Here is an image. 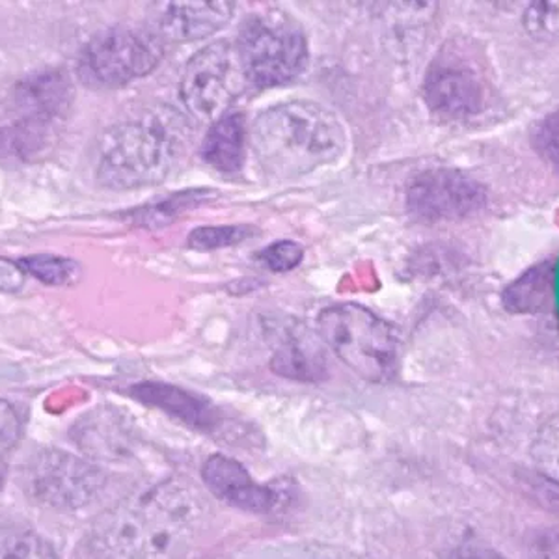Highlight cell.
Returning <instances> with one entry per match:
<instances>
[{"instance_id":"6da1fadb","label":"cell","mask_w":559,"mask_h":559,"mask_svg":"<svg viewBox=\"0 0 559 559\" xmlns=\"http://www.w3.org/2000/svg\"><path fill=\"white\" fill-rule=\"evenodd\" d=\"M211 503L187 477H168L118 503L88 537L92 559H187L210 524Z\"/></svg>"},{"instance_id":"7a4b0ae2","label":"cell","mask_w":559,"mask_h":559,"mask_svg":"<svg viewBox=\"0 0 559 559\" xmlns=\"http://www.w3.org/2000/svg\"><path fill=\"white\" fill-rule=\"evenodd\" d=\"M197 129L170 105H150L103 133L97 144V181L128 191L163 183L191 155Z\"/></svg>"},{"instance_id":"3957f363","label":"cell","mask_w":559,"mask_h":559,"mask_svg":"<svg viewBox=\"0 0 559 559\" xmlns=\"http://www.w3.org/2000/svg\"><path fill=\"white\" fill-rule=\"evenodd\" d=\"M263 173L295 179L331 165L347 146L342 121L329 108L308 99L280 103L263 110L248 131Z\"/></svg>"},{"instance_id":"277c9868","label":"cell","mask_w":559,"mask_h":559,"mask_svg":"<svg viewBox=\"0 0 559 559\" xmlns=\"http://www.w3.org/2000/svg\"><path fill=\"white\" fill-rule=\"evenodd\" d=\"M427 107L444 120L481 115L490 97L489 64L471 39H448L435 55L424 79Z\"/></svg>"},{"instance_id":"5b68a950","label":"cell","mask_w":559,"mask_h":559,"mask_svg":"<svg viewBox=\"0 0 559 559\" xmlns=\"http://www.w3.org/2000/svg\"><path fill=\"white\" fill-rule=\"evenodd\" d=\"M236 44L250 84L255 88L289 83L308 62L305 31L282 10H261L247 15Z\"/></svg>"},{"instance_id":"8992f818","label":"cell","mask_w":559,"mask_h":559,"mask_svg":"<svg viewBox=\"0 0 559 559\" xmlns=\"http://www.w3.org/2000/svg\"><path fill=\"white\" fill-rule=\"evenodd\" d=\"M321 342L366 381L392 376L397 358V337L390 324L358 305H337L319 313Z\"/></svg>"},{"instance_id":"52a82bcc","label":"cell","mask_w":559,"mask_h":559,"mask_svg":"<svg viewBox=\"0 0 559 559\" xmlns=\"http://www.w3.org/2000/svg\"><path fill=\"white\" fill-rule=\"evenodd\" d=\"M163 39L142 26L118 25L92 36L79 58V76L92 88H120L152 73Z\"/></svg>"},{"instance_id":"ba28073f","label":"cell","mask_w":559,"mask_h":559,"mask_svg":"<svg viewBox=\"0 0 559 559\" xmlns=\"http://www.w3.org/2000/svg\"><path fill=\"white\" fill-rule=\"evenodd\" d=\"M250 86L236 41L221 39L205 45L187 62L181 97L194 118L213 123L228 115Z\"/></svg>"},{"instance_id":"9c48e42d","label":"cell","mask_w":559,"mask_h":559,"mask_svg":"<svg viewBox=\"0 0 559 559\" xmlns=\"http://www.w3.org/2000/svg\"><path fill=\"white\" fill-rule=\"evenodd\" d=\"M107 477L86 459L66 452H41L21 471V485L34 502L52 509H79L94 502Z\"/></svg>"},{"instance_id":"30bf717a","label":"cell","mask_w":559,"mask_h":559,"mask_svg":"<svg viewBox=\"0 0 559 559\" xmlns=\"http://www.w3.org/2000/svg\"><path fill=\"white\" fill-rule=\"evenodd\" d=\"M487 205V191L476 179L459 170L435 168L411 179L407 211L424 224L453 223Z\"/></svg>"},{"instance_id":"8fae6325","label":"cell","mask_w":559,"mask_h":559,"mask_svg":"<svg viewBox=\"0 0 559 559\" xmlns=\"http://www.w3.org/2000/svg\"><path fill=\"white\" fill-rule=\"evenodd\" d=\"M204 484L211 495L231 508L269 513L280 503V492L271 485L258 484L250 472L228 455H211L204 464Z\"/></svg>"},{"instance_id":"7c38bea8","label":"cell","mask_w":559,"mask_h":559,"mask_svg":"<svg viewBox=\"0 0 559 559\" xmlns=\"http://www.w3.org/2000/svg\"><path fill=\"white\" fill-rule=\"evenodd\" d=\"M155 8L157 36L173 41L210 38L234 17V2H163Z\"/></svg>"},{"instance_id":"4fadbf2b","label":"cell","mask_w":559,"mask_h":559,"mask_svg":"<svg viewBox=\"0 0 559 559\" xmlns=\"http://www.w3.org/2000/svg\"><path fill=\"white\" fill-rule=\"evenodd\" d=\"M73 439L88 457L103 461L133 457L136 448L133 424L115 408H97L84 416L73 429Z\"/></svg>"},{"instance_id":"5bb4252c","label":"cell","mask_w":559,"mask_h":559,"mask_svg":"<svg viewBox=\"0 0 559 559\" xmlns=\"http://www.w3.org/2000/svg\"><path fill=\"white\" fill-rule=\"evenodd\" d=\"M271 368L293 381H323L326 377L323 345L305 329L287 331L274 349Z\"/></svg>"},{"instance_id":"9a60e30c","label":"cell","mask_w":559,"mask_h":559,"mask_svg":"<svg viewBox=\"0 0 559 559\" xmlns=\"http://www.w3.org/2000/svg\"><path fill=\"white\" fill-rule=\"evenodd\" d=\"M247 140V118L241 112H228L211 123L202 142V157L218 173H239L245 163Z\"/></svg>"},{"instance_id":"2e32d148","label":"cell","mask_w":559,"mask_h":559,"mask_svg":"<svg viewBox=\"0 0 559 559\" xmlns=\"http://www.w3.org/2000/svg\"><path fill=\"white\" fill-rule=\"evenodd\" d=\"M133 394L142 403L159 407L160 411L183 419L189 426L200 429L215 426L216 413L210 401L185 392L181 388L170 386L165 382H142L133 386Z\"/></svg>"},{"instance_id":"e0dca14e","label":"cell","mask_w":559,"mask_h":559,"mask_svg":"<svg viewBox=\"0 0 559 559\" xmlns=\"http://www.w3.org/2000/svg\"><path fill=\"white\" fill-rule=\"evenodd\" d=\"M70 81L60 71H47L28 79L20 86V99L28 107L26 120L55 126L70 108Z\"/></svg>"},{"instance_id":"ac0fdd59","label":"cell","mask_w":559,"mask_h":559,"mask_svg":"<svg viewBox=\"0 0 559 559\" xmlns=\"http://www.w3.org/2000/svg\"><path fill=\"white\" fill-rule=\"evenodd\" d=\"M554 263L543 261L516 278L503 292L502 302L506 310L513 313H532L540 310L552 292Z\"/></svg>"},{"instance_id":"d6986e66","label":"cell","mask_w":559,"mask_h":559,"mask_svg":"<svg viewBox=\"0 0 559 559\" xmlns=\"http://www.w3.org/2000/svg\"><path fill=\"white\" fill-rule=\"evenodd\" d=\"M216 197H218V192L211 191V189L178 192V194L159 200L155 204L144 205V207L133 211L131 218L136 226H142V228H163L166 224L174 223L179 215H183L187 211L210 204Z\"/></svg>"},{"instance_id":"ffe728a7","label":"cell","mask_w":559,"mask_h":559,"mask_svg":"<svg viewBox=\"0 0 559 559\" xmlns=\"http://www.w3.org/2000/svg\"><path fill=\"white\" fill-rule=\"evenodd\" d=\"M530 459L540 477L559 485V413L540 424L530 445Z\"/></svg>"},{"instance_id":"44dd1931","label":"cell","mask_w":559,"mask_h":559,"mask_svg":"<svg viewBox=\"0 0 559 559\" xmlns=\"http://www.w3.org/2000/svg\"><path fill=\"white\" fill-rule=\"evenodd\" d=\"M0 559H60L49 540L23 526L0 527Z\"/></svg>"},{"instance_id":"7402d4cb","label":"cell","mask_w":559,"mask_h":559,"mask_svg":"<svg viewBox=\"0 0 559 559\" xmlns=\"http://www.w3.org/2000/svg\"><path fill=\"white\" fill-rule=\"evenodd\" d=\"M26 274L47 286H75L83 276V269L75 260L55 254L28 255L20 260Z\"/></svg>"},{"instance_id":"603a6c76","label":"cell","mask_w":559,"mask_h":559,"mask_svg":"<svg viewBox=\"0 0 559 559\" xmlns=\"http://www.w3.org/2000/svg\"><path fill=\"white\" fill-rule=\"evenodd\" d=\"M258 229L248 224H236V226H205L197 228L189 236V247L194 250H218V248L234 247L239 242L247 241L248 237H254Z\"/></svg>"},{"instance_id":"cb8c5ba5","label":"cell","mask_w":559,"mask_h":559,"mask_svg":"<svg viewBox=\"0 0 559 559\" xmlns=\"http://www.w3.org/2000/svg\"><path fill=\"white\" fill-rule=\"evenodd\" d=\"M522 25L537 41H558L559 39V2L545 0L532 2L522 15Z\"/></svg>"},{"instance_id":"d4e9b609","label":"cell","mask_w":559,"mask_h":559,"mask_svg":"<svg viewBox=\"0 0 559 559\" xmlns=\"http://www.w3.org/2000/svg\"><path fill=\"white\" fill-rule=\"evenodd\" d=\"M535 152L559 173V108L545 116L534 131Z\"/></svg>"},{"instance_id":"484cf974","label":"cell","mask_w":559,"mask_h":559,"mask_svg":"<svg viewBox=\"0 0 559 559\" xmlns=\"http://www.w3.org/2000/svg\"><path fill=\"white\" fill-rule=\"evenodd\" d=\"M305 255V248L295 241H276L261 250L260 258L274 273H287L297 267Z\"/></svg>"},{"instance_id":"4316f807","label":"cell","mask_w":559,"mask_h":559,"mask_svg":"<svg viewBox=\"0 0 559 559\" xmlns=\"http://www.w3.org/2000/svg\"><path fill=\"white\" fill-rule=\"evenodd\" d=\"M21 440V419L12 403L0 400V464L7 463Z\"/></svg>"},{"instance_id":"83f0119b","label":"cell","mask_w":559,"mask_h":559,"mask_svg":"<svg viewBox=\"0 0 559 559\" xmlns=\"http://www.w3.org/2000/svg\"><path fill=\"white\" fill-rule=\"evenodd\" d=\"M28 274L21 267L20 261L0 258V293H17L25 286Z\"/></svg>"},{"instance_id":"f1b7e54d","label":"cell","mask_w":559,"mask_h":559,"mask_svg":"<svg viewBox=\"0 0 559 559\" xmlns=\"http://www.w3.org/2000/svg\"><path fill=\"white\" fill-rule=\"evenodd\" d=\"M452 559H509L495 548L485 547L479 543H464L452 554Z\"/></svg>"},{"instance_id":"f546056e","label":"cell","mask_w":559,"mask_h":559,"mask_svg":"<svg viewBox=\"0 0 559 559\" xmlns=\"http://www.w3.org/2000/svg\"><path fill=\"white\" fill-rule=\"evenodd\" d=\"M537 559H559V530H548L535 539Z\"/></svg>"}]
</instances>
